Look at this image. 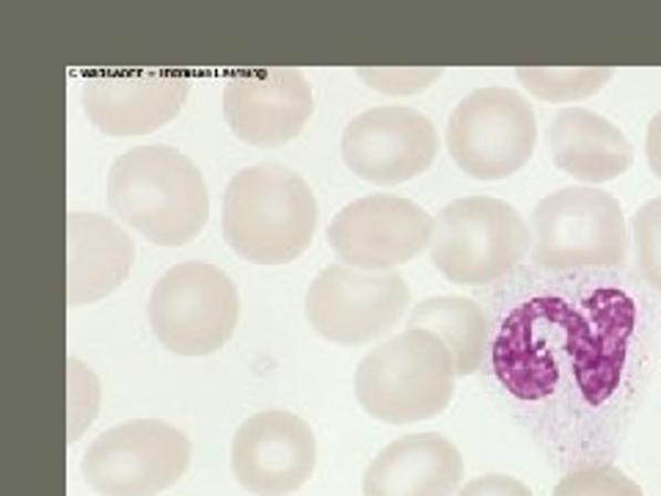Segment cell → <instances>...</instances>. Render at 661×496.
<instances>
[{"mask_svg":"<svg viewBox=\"0 0 661 496\" xmlns=\"http://www.w3.org/2000/svg\"><path fill=\"white\" fill-rule=\"evenodd\" d=\"M113 216L155 246H185L210 218V194L190 157L172 146H135L109 174Z\"/></svg>","mask_w":661,"mask_h":496,"instance_id":"obj_1","label":"cell"},{"mask_svg":"<svg viewBox=\"0 0 661 496\" xmlns=\"http://www.w3.org/2000/svg\"><path fill=\"white\" fill-rule=\"evenodd\" d=\"M318 199L307 179L281 163L237 172L224 190V238L254 265H287L312 246Z\"/></svg>","mask_w":661,"mask_h":496,"instance_id":"obj_2","label":"cell"},{"mask_svg":"<svg viewBox=\"0 0 661 496\" xmlns=\"http://www.w3.org/2000/svg\"><path fill=\"white\" fill-rule=\"evenodd\" d=\"M455 378V356L433 331L405 329L361 359L355 397L372 420L409 425L450 405Z\"/></svg>","mask_w":661,"mask_h":496,"instance_id":"obj_3","label":"cell"},{"mask_svg":"<svg viewBox=\"0 0 661 496\" xmlns=\"http://www.w3.org/2000/svg\"><path fill=\"white\" fill-rule=\"evenodd\" d=\"M533 248L521 213L494 196H463L436 216L431 262L455 285H488Z\"/></svg>","mask_w":661,"mask_h":496,"instance_id":"obj_4","label":"cell"},{"mask_svg":"<svg viewBox=\"0 0 661 496\" xmlns=\"http://www.w3.org/2000/svg\"><path fill=\"white\" fill-rule=\"evenodd\" d=\"M533 259L546 270L612 268L629 257V232L620 202L587 185L544 196L529 216Z\"/></svg>","mask_w":661,"mask_h":496,"instance_id":"obj_5","label":"cell"},{"mask_svg":"<svg viewBox=\"0 0 661 496\" xmlns=\"http://www.w3.org/2000/svg\"><path fill=\"white\" fill-rule=\"evenodd\" d=\"M149 326L177 356H210L235 334L240 296L224 270L207 262H179L149 292Z\"/></svg>","mask_w":661,"mask_h":496,"instance_id":"obj_6","label":"cell"},{"mask_svg":"<svg viewBox=\"0 0 661 496\" xmlns=\"http://www.w3.org/2000/svg\"><path fill=\"white\" fill-rule=\"evenodd\" d=\"M538 120L527 100L505 86L477 89L452 111L446 149L474 179H507L535 155Z\"/></svg>","mask_w":661,"mask_h":496,"instance_id":"obj_7","label":"cell"},{"mask_svg":"<svg viewBox=\"0 0 661 496\" xmlns=\"http://www.w3.org/2000/svg\"><path fill=\"white\" fill-rule=\"evenodd\" d=\"M190 464V438L161 420L111 427L83 455V480L100 496H155L172 488Z\"/></svg>","mask_w":661,"mask_h":496,"instance_id":"obj_8","label":"cell"},{"mask_svg":"<svg viewBox=\"0 0 661 496\" xmlns=\"http://www.w3.org/2000/svg\"><path fill=\"white\" fill-rule=\"evenodd\" d=\"M411 303V287L400 273L329 265L307 292L309 326L337 345H366L400 323Z\"/></svg>","mask_w":661,"mask_h":496,"instance_id":"obj_9","label":"cell"},{"mask_svg":"<svg viewBox=\"0 0 661 496\" xmlns=\"http://www.w3.org/2000/svg\"><path fill=\"white\" fill-rule=\"evenodd\" d=\"M433 224L436 218L416 202L397 194H372L333 216L329 244L342 265L389 273L431 246Z\"/></svg>","mask_w":661,"mask_h":496,"instance_id":"obj_10","label":"cell"},{"mask_svg":"<svg viewBox=\"0 0 661 496\" xmlns=\"http://www.w3.org/2000/svg\"><path fill=\"white\" fill-rule=\"evenodd\" d=\"M436 155V124L403 105L364 111L342 133V157L348 168L375 185L416 179L433 166Z\"/></svg>","mask_w":661,"mask_h":496,"instance_id":"obj_11","label":"cell"},{"mask_svg":"<svg viewBox=\"0 0 661 496\" xmlns=\"http://www.w3.org/2000/svg\"><path fill=\"white\" fill-rule=\"evenodd\" d=\"M318 466L314 431L290 411H259L231 438V472L254 496H290Z\"/></svg>","mask_w":661,"mask_h":496,"instance_id":"obj_12","label":"cell"},{"mask_svg":"<svg viewBox=\"0 0 661 496\" xmlns=\"http://www.w3.org/2000/svg\"><path fill=\"white\" fill-rule=\"evenodd\" d=\"M312 114V86L298 70L237 75L224 89V120L246 144H287L303 133Z\"/></svg>","mask_w":661,"mask_h":496,"instance_id":"obj_13","label":"cell"},{"mask_svg":"<svg viewBox=\"0 0 661 496\" xmlns=\"http://www.w3.org/2000/svg\"><path fill=\"white\" fill-rule=\"evenodd\" d=\"M190 83L166 72L103 75L83 83V111L105 135H146L183 111Z\"/></svg>","mask_w":661,"mask_h":496,"instance_id":"obj_14","label":"cell"},{"mask_svg":"<svg viewBox=\"0 0 661 496\" xmlns=\"http://www.w3.org/2000/svg\"><path fill=\"white\" fill-rule=\"evenodd\" d=\"M463 455L441 433H411L372 458L364 496H455L463 483Z\"/></svg>","mask_w":661,"mask_h":496,"instance_id":"obj_15","label":"cell"},{"mask_svg":"<svg viewBox=\"0 0 661 496\" xmlns=\"http://www.w3.org/2000/svg\"><path fill=\"white\" fill-rule=\"evenodd\" d=\"M133 238L109 216H66V303L83 307L111 296L133 268Z\"/></svg>","mask_w":661,"mask_h":496,"instance_id":"obj_16","label":"cell"},{"mask_svg":"<svg viewBox=\"0 0 661 496\" xmlns=\"http://www.w3.org/2000/svg\"><path fill=\"white\" fill-rule=\"evenodd\" d=\"M549 149L557 168L592 185L623 177L634 163V149L618 124L576 105L554 116Z\"/></svg>","mask_w":661,"mask_h":496,"instance_id":"obj_17","label":"cell"},{"mask_svg":"<svg viewBox=\"0 0 661 496\" xmlns=\"http://www.w3.org/2000/svg\"><path fill=\"white\" fill-rule=\"evenodd\" d=\"M409 329L433 331L455 356L457 378L474 375L483 368L485 342H488V318L479 303L461 296L425 298L409 314Z\"/></svg>","mask_w":661,"mask_h":496,"instance_id":"obj_18","label":"cell"},{"mask_svg":"<svg viewBox=\"0 0 661 496\" xmlns=\"http://www.w3.org/2000/svg\"><path fill=\"white\" fill-rule=\"evenodd\" d=\"M614 72L607 66L598 70H574V66H521L516 70L518 83L546 103H576L601 92Z\"/></svg>","mask_w":661,"mask_h":496,"instance_id":"obj_19","label":"cell"},{"mask_svg":"<svg viewBox=\"0 0 661 496\" xmlns=\"http://www.w3.org/2000/svg\"><path fill=\"white\" fill-rule=\"evenodd\" d=\"M100 409V381L81 359H66V442H78Z\"/></svg>","mask_w":661,"mask_h":496,"instance_id":"obj_20","label":"cell"},{"mask_svg":"<svg viewBox=\"0 0 661 496\" xmlns=\"http://www.w3.org/2000/svg\"><path fill=\"white\" fill-rule=\"evenodd\" d=\"M551 496H645L642 488L614 466H587L565 475Z\"/></svg>","mask_w":661,"mask_h":496,"instance_id":"obj_21","label":"cell"},{"mask_svg":"<svg viewBox=\"0 0 661 496\" xmlns=\"http://www.w3.org/2000/svg\"><path fill=\"white\" fill-rule=\"evenodd\" d=\"M637 246V262L653 290L661 292V196L651 199L631 218Z\"/></svg>","mask_w":661,"mask_h":496,"instance_id":"obj_22","label":"cell"},{"mask_svg":"<svg viewBox=\"0 0 661 496\" xmlns=\"http://www.w3.org/2000/svg\"><path fill=\"white\" fill-rule=\"evenodd\" d=\"M444 75V70H359L361 81H366V86L378 89L383 94H416L425 92L431 83H436Z\"/></svg>","mask_w":661,"mask_h":496,"instance_id":"obj_23","label":"cell"},{"mask_svg":"<svg viewBox=\"0 0 661 496\" xmlns=\"http://www.w3.org/2000/svg\"><path fill=\"white\" fill-rule=\"evenodd\" d=\"M457 496H533V492L510 475H483L466 483Z\"/></svg>","mask_w":661,"mask_h":496,"instance_id":"obj_24","label":"cell"},{"mask_svg":"<svg viewBox=\"0 0 661 496\" xmlns=\"http://www.w3.org/2000/svg\"><path fill=\"white\" fill-rule=\"evenodd\" d=\"M645 155L651 172L661 179V111L648 124V138H645Z\"/></svg>","mask_w":661,"mask_h":496,"instance_id":"obj_25","label":"cell"}]
</instances>
